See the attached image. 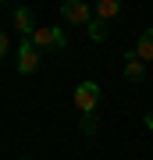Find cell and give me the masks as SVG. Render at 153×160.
Returning <instances> with one entry per match:
<instances>
[{
    "label": "cell",
    "instance_id": "7",
    "mask_svg": "<svg viewBox=\"0 0 153 160\" xmlns=\"http://www.w3.org/2000/svg\"><path fill=\"white\" fill-rule=\"evenodd\" d=\"M118 14H121L118 0H100V4H96V18H100V22H110V18H118Z\"/></svg>",
    "mask_w": 153,
    "mask_h": 160
},
{
    "label": "cell",
    "instance_id": "6",
    "mask_svg": "<svg viewBox=\"0 0 153 160\" xmlns=\"http://www.w3.org/2000/svg\"><path fill=\"white\" fill-rule=\"evenodd\" d=\"M135 57L139 61H153V29H146L135 43Z\"/></svg>",
    "mask_w": 153,
    "mask_h": 160
},
{
    "label": "cell",
    "instance_id": "8",
    "mask_svg": "<svg viewBox=\"0 0 153 160\" xmlns=\"http://www.w3.org/2000/svg\"><path fill=\"white\" fill-rule=\"evenodd\" d=\"M125 75H128L132 82H139L142 75H146V68H142V61L135 57V53H125Z\"/></svg>",
    "mask_w": 153,
    "mask_h": 160
},
{
    "label": "cell",
    "instance_id": "2",
    "mask_svg": "<svg viewBox=\"0 0 153 160\" xmlns=\"http://www.w3.org/2000/svg\"><path fill=\"white\" fill-rule=\"evenodd\" d=\"M18 71L22 75H32L36 68H39V46H36L32 39H22V46H18Z\"/></svg>",
    "mask_w": 153,
    "mask_h": 160
},
{
    "label": "cell",
    "instance_id": "5",
    "mask_svg": "<svg viewBox=\"0 0 153 160\" xmlns=\"http://www.w3.org/2000/svg\"><path fill=\"white\" fill-rule=\"evenodd\" d=\"M14 29L22 32V39H32V36H36V25H32V11H28V7H18V11H14Z\"/></svg>",
    "mask_w": 153,
    "mask_h": 160
},
{
    "label": "cell",
    "instance_id": "9",
    "mask_svg": "<svg viewBox=\"0 0 153 160\" xmlns=\"http://www.w3.org/2000/svg\"><path fill=\"white\" fill-rule=\"evenodd\" d=\"M89 36H93V39H103V36H107V22H100V18L89 22Z\"/></svg>",
    "mask_w": 153,
    "mask_h": 160
},
{
    "label": "cell",
    "instance_id": "3",
    "mask_svg": "<svg viewBox=\"0 0 153 160\" xmlns=\"http://www.w3.org/2000/svg\"><path fill=\"white\" fill-rule=\"evenodd\" d=\"M32 43L39 46H57V50H64L68 46V36H64L61 29H54V25H43V29H36V36H32Z\"/></svg>",
    "mask_w": 153,
    "mask_h": 160
},
{
    "label": "cell",
    "instance_id": "4",
    "mask_svg": "<svg viewBox=\"0 0 153 160\" xmlns=\"http://www.w3.org/2000/svg\"><path fill=\"white\" fill-rule=\"evenodd\" d=\"M61 14H64V22H71V25H89L93 7H89V4H82V0H68V4L61 7Z\"/></svg>",
    "mask_w": 153,
    "mask_h": 160
},
{
    "label": "cell",
    "instance_id": "1",
    "mask_svg": "<svg viewBox=\"0 0 153 160\" xmlns=\"http://www.w3.org/2000/svg\"><path fill=\"white\" fill-rule=\"evenodd\" d=\"M96 103H100V86L96 82H82V86L75 89V107H79V114L89 118L93 110H96Z\"/></svg>",
    "mask_w": 153,
    "mask_h": 160
}]
</instances>
